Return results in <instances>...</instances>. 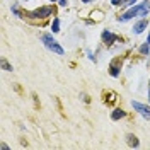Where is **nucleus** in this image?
<instances>
[{"instance_id":"17","label":"nucleus","mask_w":150,"mask_h":150,"mask_svg":"<svg viewBox=\"0 0 150 150\" xmlns=\"http://www.w3.org/2000/svg\"><path fill=\"white\" fill-rule=\"evenodd\" d=\"M82 2H85V4H87V2H91V0H82Z\"/></svg>"},{"instance_id":"7","label":"nucleus","mask_w":150,"mask_h":150,"mask_svg":"<svg viewBox=\"0 0 150 150\" xmlns=\"http://www.w3.org/2000/svg\"><path fill=\"white\" fill-rule=\"evenodd\" d=\"M103 39L106 41V45H111V41H114L116 38H114V34L108 33V31H104V33H103Z\"/></svg>"},{"instance_id":"9","label":"nucleus","mask_w":150,"mask_h":150,"mask_svg":"<svg viewBox=\"0 0 150 150\" xmlns=\"http://www.w3.org/2000/svg\"><path fill=\"white\" fill-rule=\"evenodd\" d=\"M51 31H53V33H58V31H60V19H55V21H53Z\"/></svg>"},{"instance_id":"6","label":"nucleus","mask_w":150,"mask_h":150,"mask_svg":"<svg viewBox=\"0 0 150 150\" xmlns=\"http://www.w3.org/2000/svg\"><path fill=\"white\" fill-rule=\"evenodd\" d=\"M125 116H126V112L123 111V109H114L112 114H111V118L114 120V121H116V120H120V118H125Z\"/></svg>"},{"instance_id":"8","label":"nucleus","mask_w":150,"mask_h":150,"mask_svg":"<svg viewBox=\"0 0 150 150\" xmlns=\"http://www.w3.org/2000/svg\"><path fill=\"white\" fill-rule=\"evenodd\" d=\"M128 143H130L131 147H138V140H137V137H133V135H128Z\"/></svg>"},{"instance_id":"5","label":"nucleus","mask_w":150,"mask_h":150,"mask_svg":"<svg viewBox=\"0 0 150 150\" xmlns=\"http://www.w3.org/2000/svg\"><path fill=\"white\" fill-rule=\"evenodd\" d=\"M147 28V21L145 19H142L140 22H137L135 24V28H133V33L135 34H140V33H143V29Z\"/></svg>"},{"instance_id":"2","label":"nucleus","mask_w":150,"mask_h":150,"mask_svg":"<svg viewBox=\"0 0 150 150\" xmlns=\"http://www.w3.org/2000/svg\"><path fill=\"white\" fill-rule=\"evenodd\" d=\"M41 41H43V45H45L50 51H53L56 55H63V53H65L63 48L60 46V43H58L51 34H41Z\"/></svg>"},{"instance_id":"12","label":"nucleus","mask_w":150,"mask_h":150,"mask_svg":"<svg viewBox=\"0 0 150 150\" xmlns=\"http://www.w3.org/2000/svg\"><path fill=\"white\" fill-rule=\"evenodd\" d=\"M2 65H4V68H5V70H12V67H10L5 60H2Z\"/></svg>"},{"instance_id":"10","label":"nucleus","mask_w":150,"mask_h":150,"mask_svg":"<svg viewBox=\"0 0 150 150\" xmlns=\"http://www.w3.org/2000/svg\"><path fill=\"white\" fill-rule=\"evenodd\" d=\"M149 43H145V45H142L140 46V53H143V55H147V53H149Z\"/></svg>"},{"instance_id":"15","label":"nucleus","mask_w":150,"mask_h":150,"mask_svg":"<svg viewBox=\"0 0 150 150\" xmlns=\"http://www.w3.org/2000/svg\"><path fill=\"white\" fill-rule=\"evenodd\" d=\"M111 4H112V5H118V4H120V0H111Z\"/></svg>"},{"instance_id":"1","label":"nucleus","mask_w":150,"mask_h":150,"mask_svg":"<svg viewBox=\"0 0 150 150\" xmlns=\"http://www.w3.org/2000/svg\"><path fill=\"white\" fill-rule=\"evenodd\" d=\"M150 12V4L149 2H142V4H138V5H135L133 9H130L126 14H123L121 17H120V21H128V19H133V17H145V16H149Z\"/></svg>"},{"instance_id":"11","label":"nucleus","mask_w":150,"mask_h":150,"mask_svg":"<svg viewBox=\"0 0 150 150\" xmlns=\"http://www.w3.org/2000/svg\"><path fill=\"white\" fill-rule=\"evenodd\" d=\"M111 75H112V77H118V68H116L114 65L111 67Z\"/></svg>"},{"instance_id":"4","label":"nucleus","mask_w":150,"mask_h":150,"mask_svg":"<svg viewBox=\"0 0 150 150\" xmlns=\"http://www.w3.org/2000/svg\"><path fill=\"white\" fill-rule=\"evenodd\" d=\"M51 14H53L51 7H41L36 12H33V17H46V16H51Z\"/></svg>"},{"instance_id":"13","label":"nucleus","mask_w":150,"mask_h":150,"mask_svg":"<svg viewBox=\"0 0 150 150\" xmlns=\"http://www.w3.org/2000/svg\"><path fill=\"white\" fill-rule=\"evenodd\" d=\"M135 2L137 0H123V4H126V5H135Z\"/></svg>"},{"instance_id":"16","label":"nucleus","mask_w":150,"mask_h":150,"mask_svg":"<svg viewBox=\"0 0 150 150\" xmlns=\"http://www.w3.org/2000/svg\"><path fill=\"white\" fill-rule=\"evenodd\" d=\"M145 43H149V45H150V34H149V38H147V41H145Z\"/></svg>"},{"instance_id":"18","label":"nucleus","mask_w":150,"mask_h":150,"mask_svg":"<svg viewBox=\"0 0 150 150\" xmlns=\"http://www.w3.org/2000/svg\"><path fill=\"white\" fill-rule=\"evenodd\" d=\"M51 2H55V0H51Z\"/></svg>"},{"instance_id":"14","label":"nucleus","mask_w":150,"mask_h":150,"mask_svg":"<svg viewBox=\"0 0 150 150\" xmlns=\"http://www.w3.org/2000/svg\"><path fill=\"white\" fill-rule=\"evenodd\" d=\"M58 4H60L62 7H65V5H67V0H58Z\"/></svg>"},{"instance_id":"3","label":"nucleus","mask_w":150,"mask_h":150,"mask_svg":"<svg viewBox=\"0 0 150 150\" xmlns=\"http://www.w3.org/2000/svg\"><path fill=\"white\" fill-rule=\"evenodd\" d=\"M131 106H133V109L138 112V114H142L145 120H150V106L142 104V103H138V101H131Z\"/></svg>"}]
</instances>
